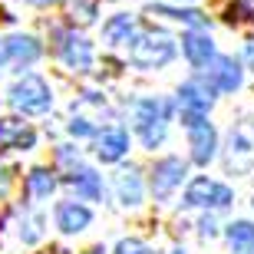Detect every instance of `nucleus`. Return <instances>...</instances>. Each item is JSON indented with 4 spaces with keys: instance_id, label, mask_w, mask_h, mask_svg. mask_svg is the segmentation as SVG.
I'll list each match as a JSON object with an SVG mask.
<instances>
[{
    "instance_id": "412c9836",
    "label": "nucleus",
    "mask_w": 254,
    "mask_h": 254,
    "mask_svg": "<svg viewBox=\"0 0 254 254\" xmlns=\"http://www.w3.org/2000/svg\"><path fill=\"white\" fill-rule=\"evenodd\" d=\"M106 37L113 40V43H119V40H126V43H129V37H132V17H116V20H109V23H106Z\"/></svg>"
},
{
    "instance_id": "5701e85b",
    "label": "nucleus",
    "mask_w": 254,
    "mask_h": 254,
    "mask_svg": "<svg viewBox=\"0 0 254 254\" xmlns=\"http://www.w3.org/2000/svg\"><path fill=\"white\" fill-rule=\"evenodd\" d=\"M69 129H73V132H79V135H86V132H93V129H89V126H86V123H73V126H69Z\"/></svg>"
},
{
    "instance_id": "aec40b11",
    "label": "nucleus",
    "mask_w": 254,
    "mask_h": 254,
    "mask_svg": "<svg viewBox=\"0 0 254 254\" xmlns=\"http://www.w3.org/2000/svg\"><path fill=\"white\" fill-rule=\"evenodd\" d=\"M149 17H175V20H185V23H191V27H201L205 23V17L201 13H195V10H169V7H152Z\"/></svg>"
},
{
    "instance_id": "6e6552de",
    "label": "nucleus",
    "mask_w": 254,
    "mask_h": 254,
    "mask_svg": "<svg viewBox=\"0 0 254 254\" xmlns=\"http://www.w3.org/2000/svg\"><path fill=\"white\" fill-rule=\"evenodd\" d=\"M33 129L27 123H17V119H0V152L7 149H30L33 145Z\"/></svg>"
},
{
    "instance_id": "423d86ee",
    "label": "nucleus",
    "mask_w": 254,
    "mask_h": 254,
    "mask_svg": "<svg viewBox=\"0 0 254 254\" xmlns=\"http://www.w3.org/2000/svg\"><path fill=\"white\" fill-rule=\"evenodd\" d=\"M182 175H185V165H182L179 159H165L155 165V175H152V191H155V198H169L172 189L182 182Z\"/></svg>"
},
{
    "instance_id": "dca6fc26",
    "label": "nucleus",
    "mask_w": 254,
    "mask_h": 254,
    "mask_svg": "<svg viewBox=\"0 0 254 254\" xmlns=\"http://www.w3.org/2000/svg\"><path fill=\"white\" fill-rule=\"evenodd\" d=\"M69 185H73L83 198H99V191H103V189H99V175H93L89 169L73 172V175H69Z\"/></svg>"
},
{
    "instance_id": "f257e3e1",
    "label": "nucleus",
    "mask_w": 254,
    "mask_h": 254,
    "mask_svg": "<svg viewBox=\"0 0 254 254\" xmlns=\"http://www.w3.org/2000/svg\"><path fill=\"white\" fill-rule=\"evenodd\" d=\"M53 96H50L47 83L37 76H23L13 89H10V106H17L20 113H47Z\"/></svg>"
},
{
    "instance_id": "f03ea898",
    "label": "nucleus",
    "mask_w": 254,
    "mask_h": 254,
    "mask_svg": "<svg viewBox=\"0 0 254 254\" xmlns=\"http://www.w3.org/2000/svg\"><path fill=\"white\" fill-rule=\"evenodd\" d=\"M129 57L135 66H162L172 60V43L165 37H152V33H145V37H139L135 43H132Z\"/></svg>"
},
{
    "instance_id": "a878e982",
    "label": "nucleus",
    "mask_w": 254,
    "mask_h": 254,
    "mask_svg": "<svg viewBox=\"0 0 254 254\" xmlns=\"http://www.w3.org/2000/svg\"><path fill=\"white\" fill-rule=\"evenodd\" d=\"M47 254H57V251H47Z\"/></svg>"
},
{
    "instance_id": "4468645a",
    "label": "nucleus",
    "mask_w": 254,
    "mask_h": 254,
    "mask_svg": "<svg viewBox=\"0 0 254 254\" xmlns=\"http://www.w3.org/2000/svg\"><path fill=\"white\" fill-rule=\"evenodd\" d=\"M126 149H129V135H126L123 129H113L99 139V159L103 162H116Z\"/></svg>"
},
{
    "instance_id": "9b49d317",
    "label": "nucleus",
    "mask_w": 254,
    "mask_h": 254,
    "mask_svg": "<svg viewBox=\"0 0 254 254\" xmlns=\"http://www.w3.org/2000/svg\"><path fill=\"white\" fill-rule=\"evenodd\" d=\"M3 50H7V57L17 66H27L40 57V43L33 37H10L7 43H3Z\"/></svg>"
},
{
    "instance_id": "a211bd4d",
    "label": "nucleus",
    "mask_w": 254,
    "mask_h": 254,
    "mask_svg": "<svg viewBox=\"0 0 254 254\" xmlns=\"http://www.w3.org/2000/svg\"><path fill=\"white\" fill-rule=\"evenodd\" d=\"M66 10H69V20L79 27H89L96 20V0H66Z\"/></svg>"
},
{
    "instance_id": "39448f33",
    "label": "nucleus",
    "mask_w": 254,
    "mask_h": 254,
    "mask_svg": "<svg viewBox=\"0 0 254 254\" xmlns=\"http://www.w3.org/2000/svg\"><path fill=\"white\" fill-rule=\"evenodd\" d=\"M60 57H63V63L69 66V69H89V63H93V50H89V43H86L83 37H76V33H60Z\"/></svg>"
},
{
    "instance_id": "7ed1b4c3",
    "label": "nucleus",
    "mask_w": 254,
    "mask_h": 254,
    "mask_svg": "<svg viewBox=\"0 0 254 254\" xmlns=\"http://www.w3.org/2000/svg\"><path fill=\"white\" fill-rule=\"evenodd\" d=\"M165 116H169V106L159 103V99H145L139 106V132L145 145H155L165 135Z\"/></svg>"
},
{
    "instance_id": "9d476101",
    "label": "nucleus",
    "mask_w": 254,
    "mask_h": 254,
    "mask_svg": "<svg viewBox=\"0 0 254 254\" xmlns=\"http://www.w3.org/2000/svg\"><path fill=\"white\" fill-rule=\"evenodd\" d=\"M211 79H215L218 89L231 93V89H238V86H241V69H238L235 60L218 57V60H215V66H211Z\"/></svg>"
},
{
    "instance_id": "6ab92c4d",
    "label": "nucleus",
    "mask_w": 254,
    "mask_h": 254,
    "mask_svg": "<svg viewBox=\"0 0 254 254\" xmlns=\"http://www.w3.org/2000/svg\"><path fill=\"white\" fill-rule=\"evenodd\" d=\"M119 195H123V201H129V205H135L142 198L139 175H135V172H123V175H119Z\"/></svg>"
},
{
    "instance_id": "0eeeda50",
    "label": "nucleus",
    "mask_w": 254,
    "mask_h": 254,
    "mask_svg": "<svg viewBox=\"0 0 254 254\" xmlns=\"http://www.w3.org/2000/svg\"><path fill=\"white\" fill-rule=\"evenodd\" d=\"M189 142H191V159L201 162V165L215 155V129L205 119H198V123L189 126Z\"/></svg>"
},
{
    "instance_id": "2eb2a0df",
    "label": "nucleus",
    "mask_w": 254,
    "mask_h": 254,
    "mask_svg": "<svg viewBox=\"0 0 254 254\" xmlns=\"http://www.w3.org/2000/svg\"><path fill=\"white\" fill-rule=\"evenodd\" d=\"M228 241H231L235 254H254V225H248V221L231 225L228 228Z\"/></svg>"
},
{
    "instance_id": "b1692460",
    "label": "nucleus",
    "mask_w": 254,
    "mask_h": 254,
    "mask_svg": "<svg viewBox=\"0 0 254 254\" xmlns=\"http://www.w3.org/2000/svg\"><path fill=\"white\" fill-rule=\"evenodd\" d=\"M248 60H251V66H254V43L248 47Z\"/></svg>"
},
{
    "instance_id": "4be33fe9",
    "label": "nucleus",
    "mask_w": 254,
    "mask_h": 254,
    "mask_svg": "<svg viewBox=\"0 0 254 254\" xmlns=\"http://www.w3.org/2000/svg\"><path fill=\"white\" fill-rule=\"evenodd\" d=\"M116 254H152V251H149L145 245H142V241H119Z\"/></svg>"
},
{
    "instance_id": "1a4fd4ad",
    "label": "nucleus",
    "mask_w": 254,
    "mask_h": 254,
    "mask_svg": "<svg viewBox=\"0 0 254 254\" xmlns=\"http://www.w3.org/2000/svg\"><path fill=\"white\" fill-rule=\"evenodd\" d=\"M179 96H182V113L201 116L208 106H211V89H205L201 83H185Z\"/></svg>"
},
{
    "instance_id": "20e7f679",
    "label": "nucleus",
    "mask_w": 254,
    "mask_h": 254,
    "mask_svg": "<svg viewBox=\"0 0 254 254\" xmlns=\"http://www.w3.org/2000/svg\"><path fill=\"white\" fill-rule=\"evenodd\" d=\"M185 201L189 205H201V208H225L231 201V189L218 185V182H208V179H195L189 185Z\"/></svg>"
},
{
    "instance_id": "393cba45",
    "label": "nucleus",
    "mask_w": 254,
    "mask_h": 254,
    "mask_svg": "<svg viewBox=\"0 0 254 254\" xmlns=\"http://www.w3.org/2000/svg\"><path fill=\"white\" fill-rule=\"evenodd\" d=\"M30 3H53V0H30Z\"/></svg>"
},
{
    "instance_id": "f8f14e48",
    "label": "nucleus",
    "mask_w": 254,
    "mask_h": 254,
    "mask_svg": "<svg viewBox=\"0 0 254 254\" xmlns=\"http://www.w3.org/2000/svg\"><path fill=\"white\" fill-rule=\"evenodd\" d=\"M185 57L195 66H208L211 57H215V43H211L205 33H189V37H185Z\"/></svg>"
},
{
    "instance_id": "ddd939ff",
    "label": "nucleus",
    "mask_w": 254,
    "mask_h": 254,
    "mask_svg": "<svg viewBox=\"0 0 254 254\" xmlns=\"http://www.w3.org/2000/svg\"><path fill=\"white\" fill-rule=\"evenodd\" d=\"M57 221H60V228H63L66 235H76V231H83V228L89 225V211H86L83 205H60Z\"/></svg>"
},
{
    "instance_id": "f3484780",
    "label": "nucleus",
    "mask_w": 254,
    "mask_h": 254,
    "mask_svg": "<svg viewBox=\"0 0 254 254\" xmlns=\"http://www.w3.org/2000/svg\"><path fill=\"white\" fill-rule=\"evenodd\" d=\"M53 189H57V179H53V172H47V169L30 172V179H27V191H30L33 198H43V195H50Z\"/></svg>"
}]
</instances>
